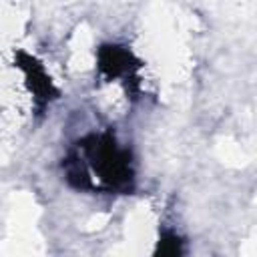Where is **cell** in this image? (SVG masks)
Wrapping results in <instances>:
<instances>
[{"label": "cell", "instance_id": "1", "mask_svg": "<svg viewBox=\"0 0 257 257\" xmlns=\"http://www.w3.org/2000/svg\"><path fill=\"white\" fill-rule=\"evenodd\" d=\"M78 157L84 161L90 177L96 175L94 179H98L104 189L114 193H131L135 189L133 155L128 149L118 145L112 131L84 137L78 143Z\"/></svg>", "mask_w": 257, "mask_h": 257}, {"label": "cell", "instance_id": "2", "mask_svg": "<svg viewBox=\"0 0 257 257\" xmlns=\"http://www.w3.org/2000/svg\"><path fill=\"white\" fill-rule=\"evenodd\" d=\"M14 66L24 74L26 88L30 90V94L34 98V106L38 112H42L50 102H54L60 96V90L52 82L44 64L38 58H34L32 54H28L24 50H16L14 52Z\"/></svg>", "mask_w": 257, "mask_h": 257}, {"label": "cell", "instance_id": "3", "mask_svg": "<svg viewBox=\"0 0 257 257\" xmlns=\"http://www.w3.org/2000/svg\"><path fill=\"white\" fill-rule=\"evenodd\" d=\"M143 62L135 56V52L122 44H102L96 50V70L106 80L126 78L139 82L137 72Z\"/></svg>", "mask_w": 257, "mask_h": 257}, {"label": "cell", "instance_id": "4", "mask_svg": "<svg viewBox=\"0 0 257 257\" xmlns=\"http://www.w3.org/2000/svg\"><path fill=\"white\" fill-rule=\"evenodd\" d=\"M151 257H185V241L173 231H163Z\"/></svg>", "mask_w": 257, "mask_h": 257}]
</instances>
